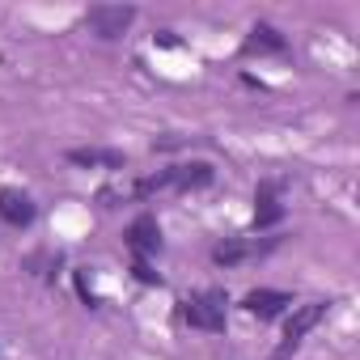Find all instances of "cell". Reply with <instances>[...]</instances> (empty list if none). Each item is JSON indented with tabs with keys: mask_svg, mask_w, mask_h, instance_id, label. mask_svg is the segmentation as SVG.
<instances>
[{
	"mask_svg": "<svg viewBox=\"0 0 360 360\" xmlns=\"http://www.w3.org/2000/svg\"><path fill=\"white\" fill-rule=\"evenodd\" d=\"M131 271H136V280H140V284H161V276H157L144 259H136V267H131Z\"/></svg>",
	"mask_w": 360,
	"mask_h": 360,
	"instance_id": "cell-12",
	"label": "cell"
},
{
	"mask_svg": "<svg viewBox=\"0 0 360 360\" xmlns=\"http://www.w3.org/2000/svg\"><path fill=\"white\" fill-rule=\"evenodd\" d=\"M276 183H267V187H259V208H255V229H267V225H276L280 217H284V208H280V200H276Z\"/></svg>",
	"mask_w": 360,
	"mask_h": 360,
	"instance_id": "cell-9",
	"label": "cell"
},
{
	"mask_svg": "<svg viewBox=\"0 0 360 360\" xmlns=\"http://www.w3.org/2000/svg\"><path fill=\"white\" fill-rule=\"evenodd\" d=\"M259 250H267V246H250V242H221V246H212V263H221V267H233V263H242V259H250V255H259Z\"/></svg>",
	"mask_w": 360,
	"mask_h": 360,
	"instance_id": "cell-10",
	"label": "cell"
},
{
	"mask_svg": "<svg viewBox=\"0 0 360 360\" xmlns=\"http://www.w3.org/2000/svg\"><path fill=\"white\" fill-rule=\"evenodd\" d=\"M183 318L195 330H225V292L221 288H204L195 297L183 301Z\"/></svg>",
	"mask_w": 360,
	"mask_h": 360,
	"instance_id": "cell-1",
	"label": "cell"
},
{
	"mask_svg": "<svg viewBox=\"0 0 360 360\" xmlns=\"http://www.w3.org/2000/svg\"><path fill=\"white\" fill-rule=\"evenodd\" d=\"M0 221L13 229H26L34 221V200L26 191H0Z\"/></svg>",
	"mask_w": 360,
	"mask_h": 360,
	"instance_id": "cell-5",
	"label": "cell"
},
{
	"mask_svg": "<svg viewBox=\"0 0 360 360\" xmlns=\"http://www.w3.org/2000/svg\"><path fill=\"white\" fill-rule=\"evenodd\" d=\"M131 22H136V9H127V5H94L85 13V26L98 39H119Z\"/></svg>",
	"mask_w": 360,
	"mask_h": 360,
	"instance_id": "cell-3",
	"label": "cell"
},
{
	"mask_svg": "<svg viewBox=\"0 0 360 360\" xmlns=\"http://www.w3.org/2000/svg\"><path fill=\"white\" fill-rule=\"evenodd\" d=\"M165 178H169V187H178V191H191V187H208V183H212V165H208V161L174 165V169H165Z\"/></svg>",
	"mask_w": 360,
	"mask_h": 360,
	"instance_id": "cell-8",
	"label": "cell"
},
{
	"mask_svg": "<svg viewBox=\"0 0 360 360\" xmlns=\"http://www.w3.org/2000/svg\"><path fill=\"white\" fill-rule=\"evenodd\" d=\"M246 51H250V56H255V51H284V39H280L271 26H255L250 39H246Z\"/></svg>",
	"mask_w": 360,
	"mask_h": 360,
	"instance_id": "cell-11",
	"label": "cell"
},
{
	"mask_svg": "<svg viewBox=\"0 0 360 360\" xmlns=\"http://www.w3.org/2000/svg\"><path fill=\"white\" fill-rule=\"evenodd\" d=\"M322 314H326V301H309V305H301V309L288 318V326H284V343H280V352H276L271 360H288V356L297 352V343L322 322Z\"/></svg>",
	"mask_w": 360,
	"mask_h": 360,
	"instance_id": "cell-2",
	"label": "cell"
},
{
	"mask_svg": "<svg viewBox=\"0 0 360 360\" xmlns=\"http://www.w3.org/2000/svg\"><path fill=\"white\" fill-rule=\"evenodd\" d=\"M68 161L85 165V169H123L127 165L119 148H68Z\"/></svg>",
	"mask_w": 360,
	"mask_h": 360,
	"instance_id": "cell-7",
	"label": "cell"
},
{
	"mask_svg": "<svg viewBox=\"0 0 360 360\" xmlns=\"http://www.w3.org/2000/svg\"><path fill=\"white\" fill-rule=\"evenodd\" d=\"M127 246L136 250V259H148V255H157L161 250V229H157V221L153 217H136L131 225H127Z\"/></svg>",
	"mask_w": 360,
	"mask_h": 360,
	"instance_id": "cell-4",
	"label": "cell"
},
{
	"mask_svg": "<svg viewBox=\"0 0 360 360\" xmlns=\"http://www.w3.org/2000/svg\"><path fill=\"white\" fill-rule=\"evenodd\" d=\"M242 305H246L255 318H276V314H284V309L292 305V297L280 292V288H255V292H246Z\"/></svg>",
	"mask_w": 360,
	"mask_h": 360,
	"instance_id": "cell-6",
	"label": "cell"
}]
</instances>
